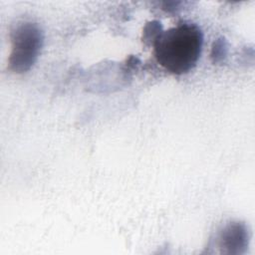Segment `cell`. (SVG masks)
Instances as JSON below:
<instances>
[{
	"instance_id": "6da1fadb",
	"label": "cell",
	"mask_w": 255,
	"mask_h": 255,
	"mask_svg": "<svg viewBox=\"0 0 255 255\" xmlns=\"http://www.w3.org/2000/svg\"><path fill=\"white\" fill-rule=\"evenodd\" d=\"M203 33L192 23H181L159 32L153 40L154 57L167 72L183 75L194 68L200 58Z\"/></svg>"
},
{
	"instance_id": "7a4b0ae2",
	"label": "cell",
	"mask_w": 255,
	"mask_h": 255,
	"mask_svg": "<svg viewBox=\"0 0 255 255\" xmlns=\"http://www.w3.org/2000/svg\"><path fill=\"white\" fill-rule=\"evenodd\" d=\"M42 33L32 23H24L14 33L12 65L19 71H25L34 63L42 45Z\"/></svg>"
}]
</instances>
